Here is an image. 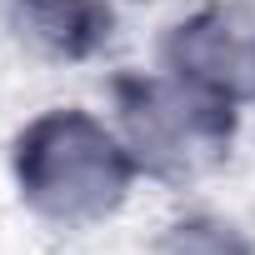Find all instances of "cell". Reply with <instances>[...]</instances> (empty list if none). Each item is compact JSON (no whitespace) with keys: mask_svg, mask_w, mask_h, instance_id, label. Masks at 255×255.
<instances>
[{"mask_svg":"<svg viewBox=\"0 0 255 255\" xmlns=\"http://www.w3.org/2000/svg\"><path fill=\"white\" fill-rule=\"evenodd\" d=\"M60 150H65V160L50 155V145H45L40 175H35V185H40L35 195H55V200H60V190H65L60 215H80L85 205H90V210H95V205H110V195L120 190V170H115L110 140L90 135L80 120H70L65 130H60Z\"/></svg>","mask_w":255,"mask_h":255,"instance_id":"6da1fadb","label":"cell"}]
</instances>
